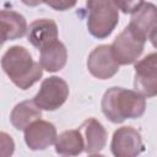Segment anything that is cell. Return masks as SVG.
Instances as JSON below:
<instances>
[{
    "label": "cell",
    "mask_w": 157,
    "mask_h": 157,
    "mask_svg": "<svg viewBox=\"0 0 157 157\" xmlns=\"http://www.w3.org/2000/svg\"><path fill=\"white\" fill-rule=\"evenodd\" d=\"M87 157H105V156L101 155V153H92V155H88Z\"/></svg>",
    "instance_id": "44dd1931"
},
{
    "label": "cell",
    "mask_w": 157,
    "mask_h": 157,
    "mask_svg": "<svg viewBox=\"0 0 157 157\" xmlns=\"http://www.w3.org/2000/svg\"><path fill=\"white\" fill-rule=\"evenodd\" d=\"M83 136L85 151L90 155L98 153L105 147L107 144V130L105 128L94 118L86 119L78 128Z\"/></svg>",
    "instance_id": "7c38bea8"
},
{
    "label": "cell",
    "mask_w": 157,
    "mask_h": 157,
    "mask_svg": "<svg viewBox=\"0 0 157 157\" xmlns=\"http://www.w3.org/2000/svg\"><path fill=\"white\" fill-rule=\"evenodd\" d=\"M101 108L108 120L120 124L126 119L142 117L146 110V98L132 90L110 87L102 97Z\"/></svg>",
    "instance_id": "6da1fadb"
},
{
    "label": "cell",
    "mask_w": 157,
    "mask_h": 157,
    "mask_svg": "<svg viewBox=\"0 0 157 157\" xmlns=\"http://www.w3.org/2000/svg\"><path fill=\"white\" fill-rule=\"evenodd\" d=\"M0 26L2 43L22 38L28 31L25 16L13 10L4 9L0 11Z\"/></svg>",
    "instance_id": "4fadbf2b"
},
{
    "label": "cell",
    "mask_w": 157,
    "mask_h": 157,
    "mask_svg": "<svg viewBox=\"0 0 157 157\" xmlns=\"http://www.w3.org/2000/svg\"><path fill=\"white\" fill-rule=\"evenodd\" d=\"M145 39L139 37L129 26H126L110 44L115 60L119 65L135 64L145 48Z\"/></svg>",
    "instance_id": "5b68a950"
},
{
    "label": "cell",
    "mask_w": 157,
    "mask_h": 157,
    "mask_svg": "<svg viewBox=\"0 0 157 157\" xmlns=\"http://www.w3.org/2000/svg\"><path fill=\"white\" fill-rule=\"evenodd\" d=\"M58 135L53 123L47 120H37L25 130V142L32 151H43L55 144Z\"/></svg>",
    "instance_id": "30bf717a"
},
{
    "label": "cell",
    "mask_w": 157,
    "mask_h": 157,
    "mask_svg": "<svg viewBox=\"0 0 157 157\" xmlns=\"http://www.w3.org/2000/svg\"><path fill=\"white\" fill-rule=\"evenodd\" d=\"M114 2L118 6V9L121 10L124 13H131L140 4V1H114Z\"/></svg>",
    "instance_id": "d6986e66"
},
{
    "label": "cell",
    "mask_w": 157,
    "mask_h": 157,
    "mask_svg": "<svg viewBox=\"0 0 157 157\" xmlns=\"http://www.w3.org/2000/svg\"><path fill=\"white\" fill-rule=\"evenodd\" d=\"M0 144H1V148H0V157H11L13 151H15V142L12 140V137L6 134L5 131L0 132Z\"/></svg>",
    "instance_id": "e0dca14e"
},
{
    "label": "cell",
    "mask_w": 157,
    "mask_h": 157,
    "mask_svg": "<svg viewBox=\"0 0 157 157\" xmlns=\"http://www.w3.org/2000/svg\"><path fill=\"white\" fill-rule=\"evenodd\" d=\"M130 15L128 26L142 39H150L157 29V6L148 1H140Z\"/></svg>",
    "instance_id": "9c48e42d"
},
{
    "label": "cell",
    "mask_w": 157,
    "mask_h": 157,
    "mask_svg": "<svg viewBox=\"0 0 157 157\" xmlns=\"http://www.w3.org/2000/svg\"><path fill=\"white\" fill-rule=\"evenodd\" d=\"M55 152L61 156L74 157L85 151V141L78 129L63 131L55 140Z\"/></svg>",
    "instance_id": "2e32d148"
},
{
    "label": "cell",
    "mask_w": 157,
    "mask_h": 157,
    "mask_svg": "<svg viewBox=\"0 0 157 157\" xmlns=\"http://www.w3.org/2000/svg\"><path fill=\"white\" fill-rule=\"evenodd\" d=\"M150 40H151V43H152V45L157 49V29L153 32V34L151 36V38H150Z\"/></svg>",
    "instance_id": "ffe728a7"
},
{
    "label": "cell",
    "mask_w": 157,
    "mask_h": 157,
    "mask_svg": "<svg viewBox=\"0 0 157 157\" xmlns=\"http://www.w3.org/2000/svg\"><path fill=\"white\" fill-rule=\"evenodd\" d=\"M69 97V86L59 76H50L42 81L39 91L33 97L34 103L44 110H56Z\"/></svg>",
    "instance_id": "277c9868"
},
{
    "label": "cell",
    "mask_w": 157,
    "mask_h": 157,
    "mask_svg": "<svg viewBox=\"0 0 157 157\" xmlns=\"http://www.w3.org/2000/svg\"><path fill=\"white\" fill-rule=\"evenodd\" d=\"M1 67L15 86L28 90L43 76V69L22 45L10 47L1 58Z\"/></svg>",
    "instance_id": "7a4b0ae2"
},
{
    "label": "cell",
    "mask_w": 157,
    "mask_h": 157,
    "mask_svg": "<svg viewBox=\"0 0 157 157\" xmlns=\"http://www.w3.org/2000/svg\"><path fill=\"white\" fill-rule=\"evenodd\" d=\"M45 5L53 7L54 10H58V11H65L72 6L76 5V1H64V0H55V1H44Z\"/></svg>",
    "instance_id": "ac0fdd59"
},
{
    "label": "cell",
    "mask_w": 157,
    "mask_h": 157,
    "mask_svg": "<svg viewBox=\"0 0 157 157\" xmlns=\"http://www.w3.org/2000/svg\"><path fill=\"white\" fill-rule=\"evenodd\" d=\"M87 69L92 76L98 80H108L119 71V64L115 60L112 47L101 44L96 47L87 58Z\"/></svg>",
    "instance_id": "ba28073f"
},
{
    "label": "cell",
    "mask_w": 157,
    "mask_h": 157,
    "mask_svg": "<svg viewBox=\"0 0 157 157\" xmlns=\"http://www.w3.org/2000/svg\"><path fill=\"white\" fill-rule=\"evenodd\" d=\"M42 118V109L34 103V101H22L17 103L11 113H10V121L12 126L17 130H26L31 124Z\"/></svg>",
    "instance_id": "9a60e30c"
},
{
    "label": "cell",
    "mask_w": 157,
    "mask_h": 157,
    "mask_svg": "<svg viewBox=\"0 0 157 157\" xmlns=\"http://www.w3.org/2000/svg\"><path fill=\"white\" fill-rule=\"evenodd\" d=\"M67 61V50L63 42L55 40L40 49L39 64L42 69L49 72H56L64 69Z\"/></svg>",
    "instance_id": "5bb4252c"
},
{
    "label": "cell",
    "mask_w": 157,
    "mask_h": 157,
    "mask_svg": "<svg viewBox=\"0 0 157 157\" xmlns=\"http://www.w3.org/2000/svg\"><path fill=\"white\" fill-rule=\"evenodd\" d=\"M110 151L114 157H137L145 151L141 134L132 126L118 128L112 137Z\"/></svg>",
    "instance_id": "52a82bcc"
},
{
    "label": "cell",
    "mask_w": 157,
    "mask_h": 157,
    "mask_svg": "<svg viewBox=\"0 0 157 157\" xmlns=\"http://www.w3.org/2000/svg\"><path fill=\"white\" fill-rule=\"evenodd\" d=\"M59 31L58 25L52 18H39L34 20L27 31L28 42L37 49H42L45 45L58 40Z\"/></svg>",
    "instance_id": "8fae6325"
},
{
    "label": "cell",
    "mask_w": 157,
    "mask_h": 157,
    "mask_svg": "<svg viewBox=\"0 0 157 157\" xmlns=\"http://www.w3.org/2000/svg\"><path fill=\"white\" fill-rule=\"evenodd\" d=\"M87 7V29L91 36L104 39L112 34L119 22V9L110 0H90Z\"/></svg>",
    "instance_id": "3957f363"
},
{
    "label": "cell",
    "mask_w": 157,
    "mask_h": 157,
    "mask_svg": "<svg viewBox=\"0 0 157 157\" xmlns=\"http://www.w3.org/2000/svg\"><path fill=\"white\" fill-rule=\"evenodd\" d=\"M134 88L145 98L157 96V53H150L134 65Z\"/></svg>",
    "instance_id": "8992f818"
}]
</instances>
